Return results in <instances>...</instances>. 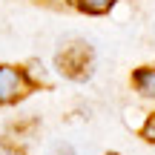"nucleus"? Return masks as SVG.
Segmentation results:
<instances>
[{
    "mask_svg": "<svg viewBox=\"0 0 155 155\" xmlns=\"http://www.w3.org/2000/svg\"><path fill=\"white\" fill-rule=\"evenodd\" d=\"M92 61H95L92 46L83 43V40H72L63 49H58V55H55L58 72L63 78H69V81H83V78L92 72Z\"/></svg>",
    "mask_w": 155,
    "mask_h": 155,
    "instance_id": "nucleus-1",
    "label": "nucleus"
},
{
    "mask_svg": "<svg viewBox=\"0 0 155 155\" xmlns=\"http://www.w3.org/2000/svg\"><path fill=\"white\" fill-rule=\"evenodd\" d=\"M29 89H32V81L26 78L23 69L9 66V63H3V66H0V106L20 101Z\"/></svg>",
    "mask_w": 155,
    "mask_h": 155,
    "instance_id": "nucleus-2",
    "label": "nucleus"
},
{
    "mask_svg": "<svg viewBox=\"0 0 155 155\" xmlns=\"http://www.w3.org/2000/svg\"><path fill=\"white\" fill-rule=\"evenodd\" d=\"M135 86H138L141 95L155 98V69H138L135 72Z\"/></svg>",
    "mask_w": 155,
    "mask_h": 155,
    "instance_id": "nucleus-3",
    "label": "nucleus"
},
{
    "mask_svg": "<svg viewBox=\"0 0 155 155\" xmlns=\"http://www.w3.org/2000/svg\"><path fill=\"white\" fill-rule=\"evenodd\" d=\"M78 6L83 12H89V15H104V12H109L115 6V0H78Z\"/></svg>",
    "mask_w": 155,
    "mask_h": 155,
    "instance_id": "nucleus-4",
    "label": "nucleus"
},
{
    "mask_svg": "<svg viewBox=\"0 0 155 155\" xmlns=\"http://www.w3.org/2000/svg\"><path fill=\"white\" fill-rule=\"evenodd\" d=\"M141 135H144L150 144H155V115L147 118V124H144V129H141Z\"/></svg>",
    "mask_w": 155,
    "mask_h": 155,
    "instance_id": "nucleus-5",
    "label": "nucleus"
},
{
    "mask_svg": "<svg viewBox=\"0 0 155 155\" xmlns=\"http://www.w3.org/2000/svg\"><path fill=\"white\" fill-rule=\"evenodd\" d=\"M0 155H23V150H17L15 144H6V141H0Z\"/></svg>",
    "mask_w": 155,
    "mask_h": 155,
    "instance_id": "nucleus-6",
    "label": "nucleus"
},
{
    "mask_svg": "<svg viewBox=\"0 0 155 155\" xmlns=\"http://www.w3.org/2000/svg\"><path fill=\"white\" fill-rule=\"evenodd\" d=\"M52 155H75V150L72 147H66V144H61V147H55V152Z\"/></svg>",
    "mask_w": 155,
    "mask_h": 155,
    "instance_id": "nucleus-7",
    "label": "nucleus"
},
{
    "mask_svg": "<svg viewBox=\"0 0 155 155\" xmlns=\"http://www.w3.org/2000/svg\"><path fill=\"white\" fill-rule=\"evenodd\" d=\"M63 3H75V0H63Z\"/></svg>",
    "mask_w": 155,
    "mask_h": 155,
    "instance_id": "nucleus-8",
    "label": "nucleus"
},
{
    "mask_svg": "<svg viewBox=\"0 0 155 155\" xmlns=\"http://www.w3.org/2000/svg\"><path fill=\"white\" fill-rule=\"evenodd\" d=\"M106 155H118V152H106Z\"/></svg>",
    "mask_w": 155,
    "mask_h": 155,
    "instance_id": "nucleus-9",
    "label": "nucleus"
}]
</instances>
